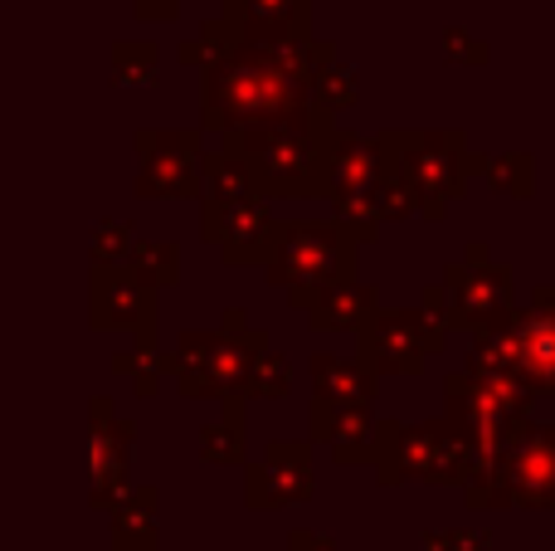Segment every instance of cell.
<instances>
[{
    "label": "cell",
    "mask_w": 555,
    "mask_h": 551,
    "mask_svg": "<svg viewBox=\"0 0 555 551\" xmlns=\"http://www.w3.org/2000/svg\"><path fill=\"white\" fill-rule=\"evenodd\" d=\"M312 494V464L302 445H273L244 478V503L249 508H283Z\"/></svg>",
    "instance_id": "9c48e42d"
},
{
    "label": "cell",
    "mask_w": 555,
    "mask_h": 551,
    "mask_svg": "<svg viewBox=\"0 0 555 551\" xmlns=\"http://www.w3.org/2000/svg\"><path fill=\"white\" fill-rule=\"evenodd\" d=\"M269 342L259 332H191L185 328L176 337V351H166V381L181 390L185 400H205V396H224V400H244L249 396V376L254 361L263 357Z\"/></svg>",
    "instance_id": "3957f363"
},
{
    "label": "cell",
    "mask_w": 555,
    "mask_h": 551,
    "mask_svg": "<svg viewBox=\"0 0 555 551\" xmlns=\"http://www.w3.org/2000/svg\"><path fill=\"white\" fill-rule=\"evenodd\" d=\"M220 5L244 44H302L312 20V0H220Z\"/></svg>",
    "instance_id": "ba28073f"
},
{
    "label": "cell",
    "mask_w": 555,
    "mask_h": 551,
    "mask_svg": "<svg viewBox=\"0 0 555 551\" xmlns=\"http://www.w3.org/2000/svg\"><path fill=\"white\" fill-rule=\"evenodd\" d=\"M326 132L322 123H312L307 113H293V117H278V123H263V127H244V132H230L224 146L234 156L249 162V176L263 195H312L322 191L326 181Z\"/></svg>",
    "instance_id": "7a4b0ae2"
},
{
    "label": "cell",
    "mask_w": 555,
    "mask_h": 551,
    "mask_svg": "<svg viewBox=\"0 0 555 551\" xmlns=\"http://www.w3.org/2000/svg\"><path fill=\"white\" fill-rule=\"evenodd\" d=\"M132 249H137L132 220H98L93 234H88V259H93V269H103V264H127Z\"/></svg>",
    "instance_id": "9a60e30c"
},
{
    "label": "cell",
    "mask_w": 555,
    "mask_h": 551,
    "mask_svg": "<svg viewBox=\"0 0 555 551\" xmlns=\"http://www.w3.org/2000/svg\"><path fill=\"white\" fill-rule=\"evenodd\" d=\"M107 537L117 551H156L162 537V494L156 488H127L107 513Z\"/></svg>",
    "instance_id": "30bf717a"
},
{
    "label": "cell",
    "mask_w": 555,
    "mask_h": 551,
    "mask_svg": "<svg viewBox=\"0 0 555 551\" xmlns=\"http://www.w3.org/2000/svg\"><path fill=\"white\" fill-rule=\"evenodd\" d=\"M351 269V244L332 225H273L263 273L293 293V303H317V289L336 283Z\"/></svg>",
    "instance_id": "277c9868"
},
{
    "label": "cell",
    "mask_w": 555,
    "mask_h": 551,
    "mask_svg": "<svg viewBox=\"0 0 555 551\" xmlns=\"http://www.w3.org/2000/svg\"><path fill=\"white\" fill-rule=\"evenodd\" d=\"M332 542H322V537H312V533H293V551H326Z\"/></svg>",
    "instance_id": "ac0fdd59"
},
{
    "label": "cell",
    "mask_w": 555,
    "mask_h": 551,
    "mask_svg": "<svg viewBox=\"0 0 555 551\" xmlns=\"http://www.w3.org/2000/svg\"><path fill=\"white\" fill-rule=\"evenodd\" d=\"M201 459L240 464L244 459V400H224V415L201 430Z\"/></svg>",
    "instance_id": "8fae6325"
},
{
    "label": "cell",
    "mask_w": 555,
    "mask_h": 551,
    "mask_svg": "<svg viewBox=\"0 0 555 551\" xmlns=\"http://www.w3.org/2000/svg\"><path fill=\"white\" fill-rule=\"evenodd\" d=\"M162 74V49L146 44V39H122L113 44V84L117 88H142V84H156Z\"/></svg>",
    "instance_id": "4fadbf2b"
},
{
    "label": "cell",
    "mask_w": 555,
    "mask_h": 551,
    "mask_svg": "<svg viewBox=\"0 0 555 551\" xmlns=\"http://www.w3.org/2000/svg\"><path fill=\"white\" fill-rule=\"evenodd\" d=\"M132 445H137V425L122 420L113 410L107 396L88 400V478H93V508L98 513H113L117 498L127 494V469H132Z\"/></svg>",
    "instance_id": "52a82bcc"
},
{
    "label": "cell",
    "mask_w": 555,
    "mask_h": 551,
    "mask_svg": "<svg viewBox=\"0 0 555 551\" xmlns=\"http://www.w3.org/2000/svg\"><path fill=\"white\" fill-rule=\"evenodd\" d=\"M332 49L302 44H244L201 78V132H244L302 113L307 88Z\"/></svg>",
    "instance_id": "6da1fadb"
},
{
    "label": "cell",
    "mask_w": 555,
    "mask_h": 551,
    "mask_svg": "<svg viewBox=\"0 0 555 551\" xmlns=\"http://www.w3.org/2000/svg\"><path fill=\"white\" fill-rule=\"evenodd\" d=\"M137 20H156V25H171L181 15V0H132Z\"/></svg>",
    "instance_id": "e0dca14e"
},
{
    "label": "cell",
    "mask_w": 555,
    "mask_h": 551,
    "mask_svg": "<svg viewBox=\"0 0 555 551\" xmlns=\"http://www.w3.org/2000/svg\"><path fill=\"white\" fill-rule=\"evenodd\" d=\"M234 49H240V29H234L224 15H215V20H205L201 35L185 39L176 54H181V64H191V68H201L205 74V68H215L220 59H230Z\"/></svg>",
    "instance_id": "7c38bea8"
},
{
    "label": "cell",
    "mask_w": 555,
    "mask_h": 551,
    "mask_svg": "<svg viewBox=\"0 0 555 551\" xmlns=\"http://www.w3.org/2000/svg\"><path fill=\"white\" fill-rule=\"evenodd\" d=\"M127 264H132L137 273H146L156 289H176V283H181V244L176 240H137Z\"/></svg>",
    "instance_id": "5bb4252c"
},
{
    "label": "cell",
    "mask_w": 555,
    "mask_h": 551,
    "mask_svg": "<svg viewBox=\"0 0 555 551\" xmlns=\"http://www.w3.org/2000/svg\"><path fill=\"white\" fill-rule=\"evenodd\" d=\"M132 146H137V195L142 201H191V195H205L201 127H137Z\"/></svg>",
    "instance_id": "5b68a950"
},
{
    "label": "cell",
    "mask_w": 555,
    "mask_h": 551,
    "mask_svg": "<svg viewBox=\"0 0 555 551\" xmlns=\"http://www.w3.org/2000/svg\"><path fill=\"white\" fill-rule=\"evenodd\" d=\"M156 283L146 273H137L132 264H103L88 279V312H93V328H132L137 342L132 351H146L156 357Z\"/></svg>",
    "instance_id": "8992f818"
},
{
    "label": "cell",
    "mask_w": 555,
    "mask_h": 551,
    "mask_svg": "<svg viewBox=\"0 0 555 551\" xmlns=\"http://www.w3.org/2000/svg\"><path fill=\"white\" fill-rule=\"evenodd\" d=\"M287 390V367L278 351L263 347V357L254 361V376H249V396H283Z\"/></svg>",
    "instance_id": "2e32d148"
}]
</instances>
